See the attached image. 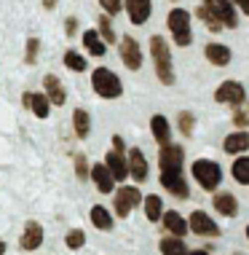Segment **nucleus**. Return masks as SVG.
Returning <instances> with one entry per match:
<instances>
[{
    "instance_id": "nucleus-1",
    "label": "nucleus",
    "mask_w": 249,
    "mask_h": 255,
    "mask_svg": "<svg viewBox=\"0 0 249 255\" xmlns=\"http://www.w3.org/2000/svg\"><path fill=\"white\" fill-rule=\"evenodd\" d=\"M182 161H185V150L179 145H166L158 153V167H161V185L169 194H174L177 199H188L190 188L188 180L182 175Z\"/></svg>"
},
{
    "instance_id": "nucleus-2",
    "label": "nucleus",
    "mask_w": 249,
    "mask_h": 255,
    "mask_svg": "<svg viewBox=\"0 0 249 255\" xmlns=\"http://www.w3.org/2000/svg\"><path fill=\"white\" fill-rule=\"evenodd\" d=\"M150 57H153L158 81H161L164 86H171L174 84V62H171V51H169V46H166V40L161 35L150 38Z\"/></svg>"
},
{
    "instance_id": "nucleus-3",
    "label": "nucleus",
    "mask_w": 249,
    "mask_h": 255,
    "mask_svg": "<svg viewBox=\"0 0 249 255\" xmlns=\"http://www.w3.org/2000/svg\"><path fill=\"white\" fill-rule=\"evenodd\" d=\"M91 89L105 100H115V97H121V92H123L121 78L110 70V67H96L94 75H91Z\"/></svg>"
},
{
    "instance_id": "nucleus-4",
    "label": "nucleus",
    "mask_w": 249,
    "mask_h": 255,
    "mask_svg": "<svg viewBox=\"0 0 249 255\" xmlns=\"http://www.w3.org/2000/svg\"><path fill=\"white\" fill-rule=\"evenodd\" d=\"M166 24H169V32L174 38L177 46H190L193 40V30H190V13L185 8H171L169 16H166Z\"/></svg>"
},
{
    "instance_id": "nucleus-5",
    "label": "nucleus",
    "mask_w": 249,
    "mask_h": 255,
    "mask_svg": "<svg viewBox=\"0 0 249 255\" xmlns=\"http://www.w3.org/2000/svg\"><path fill=\"white\" fill-rule=\"evenodd\" d=\"M193 177H196V183L204 191H217L220 180H223V169H220L217 161L198 158V161H193Z\"/></svg>"
},
{
    "instance_id": "nucleus-6",
    "label": "nucleus",
    "mask_w": 249,
    "mask_h": 255,
    "mask_svg": "<svg viewBox=\"0 0 249 255\" xmlns=\"http://www.w3.org/2000/svg\"><path fill=\"white\" fill-rule=\"evenodd\" d=\"M204 5L223 27H228V30L239 27V13H236V3L233 0H204Z\"/></svg>"
},
{
    "instance_id": "nucleus-7",
    "label": "nucleus",
    "mask_w": 249,
    "mask_h": 255,
    "mask_svg": "<svg viewBox=\"0 0 249 255\" xmlns=\"http://www.w3.org/2000/svg\"><path fill=\"white\" fill-rule=\"evenodd\" d=\"M214 100L220 105H233V108H241L247 102V89L239 84V81H223L214 92Z\"/></svg>"
},
{
    "instance_id": "nucleus-8",
    "label": "nucleus",
    "mask_w": 249,
    "mask_h": 255,
    "mask_svg": "<svg viewBox=\"0 0 249 255\" xmlns=\"http://www.w3.org/2000/svg\"><path fill=\"white\" fill-rule=\"evenodd\" d=\"M113 199H115V215H118V218H129V212L140 204L142 194H140L137 185H123V188L115 191Z\"/></svg>"
},
{
    "instance_id": "nucleus-9",
    "label": "nucleus",
    "mask_w": 249,
    "mask_h": 255,
    "mask_svg": "<svg viewBox=\"0 0 249 255\" xmlns=\"http://www.w3.org/2000/svg\"><path fill=\"white\" fill-rule=\"evenodd\" d=\"M188 223H190V231L198 234V237H220V226L204 210H193Z\"/></svg>"
},
{
    "instance_id": "nucleus-10",
    "label": "nucleus",
    "mask_w": 249,
    "mask_h": 255,
    "mask_svg": "<svg viewBox=\"0 0 249 255\" xmlns=\"http://www.w3.org/2000/svg\"><path fill=\"white\" fill-rule=\"evenodd\" d=\"M121 59L129 70H140L142 67V51H140V43H137L131 35H123L121 38Z\"/></svg>"
},
{
    "instance_id": "nucleus-11",
    "label": "nucleus",
    "mask_w": 249,
    "mask_h": 255,
    "mask_svg": "<svg viewBox=\"0 0 249 255\" xmlns=\"http://www.w3.org/2000/svg\"><path fill=\"white\" fill-rule=\"evenodd\" d=\"M22 105H24L27 110H32L38 119H48V113H51V100H48V94L24 92V94H22Z\"/></svg>"
},
{
    "instance_id": "nucleus-12",
    "label": "nucleus",
    "mask_w": 249,
    "mask_h": 255,
    "mask_svg": "<svg viewBox=\"0 0 249 255\" xmlns=\"http://www.w3.org/2000/svg\"><path fill=\"white\" fill-rule=\"evenodd\" d=\"M105 164L110 167V172H113V177H115V180H126V177H131V175H129V156L123 153V150L113 148V150L107 153Z\"/></svg>"
},
{
    "instance_id": "nucleus-13",
    "label": "nucleus",
    "mask_w": 249,
    "mask_h": 255,
    "mask_svg": "<svg viewBox=\"0 0 249 255\" xmlns=\"http://www.w3.org/2000/svg\"><path fill=\"white\" fill-rule=\"evenodd\" d=\"M126 156H129V175L137 183H145L148 180V158H145V153L140 148H131Z\"/></svg>"
},
{
    "instance_id": "nucleus-14",
    "label": "nucleus",
    "mask_w": 249,
    "mask_h": 255,
    "mask_svg": "<svg viewBox=\"0 0 249 255\" xmlns=\"http://www.w3.org/2000/svg\"><path fill=\"white\" fill-rule=\"evenodd\" d=\"M40 245H43V226L38 220H27L22 234V250H38Z\"/></svg>"
},
{
    "instance_id": "nucleus-15",
    "label": "nucleus",
    "mask_w": 249,
    "mask_h": 255,
    "mask_svg": "<svg viewBox=\"0 0 249 255\" xmlns=\"http://www.w3.org/2000/svg\"><path fill=\"white\" fill-rule=\"evenodd\" d=\"M43 89H46L48 100H51V105H65V100H67V92H65V86H62V81H59L54 73H46V75H43Z\"/></svg>"
},
{
    "instance_id": "nucleus-16",
    "label": "nucleus",
    "mask_w": 249,
    "mask_h": 255,
    "mask_svg": "<svg viewBox=\"0 0 249 255\" xmlns=\"http://www.w3.org/2000/svg\"><path fill=\"white\" fill-rule=\"evenodd\" d=\"M212 202H214V210H217L223 218H236L239 202H236V196H233L231 191H220V194H214Z\"/></svg>"
},
{
    "instance_id": "nucleus-17",
    "label": "nucleus",
    "mask_w": 249,
    "mask_h": 255,
    "mask_svg": "<svg viewBox=\"0 0 249 255\" xmlns=\"http://www.w3.org/2000/svg\"><path fill=\"white\" fill-rule=\"evenodd\" d=\"M91 177H94L96 188H99L102 194H113L115 177H113V172H110L107 164H94V167H91Z\"/></svg>"
},
{
    "instance_id": "nucleus-18",
    "label": "nucleus",
    "mask_w": 249,
    "mask_h": 255,
    "mask_svg": "<svg viewBox=\"0 0 249 255\" xmlns=\"http://www.w3.org/2000/svg\"><path fill=\"white\" fill-rule=\"evenodd\" d=\"M164 226H166V231L171 234V237H185V234L190 231V223L185 220L179 212H174V210H169V212H164Z\"/></svg>"
},
{
    "instance_id": "nucleus-19",
    "label": "nucleus",
    "mask_w": 249,
    "mask_h": 255,
    "mask_svg": "<svg viewBox=\"0 0 249 255\" xmlns=\"http://www.w3.org/2000/svg\"><path fill=\"white\" fill-rule=\"evenodd\" d=\"M150 0H126V11H129V19L131 24H145L150 19Z\"/></svg>"
},
{
    "instance_id": "nucleus-20",
    "label": "nucleus",
    "mask_w": 249,
    "mask_h": 255,
    "mask_svg": "<svg viewBox=\"0 0 249 255\" xmlns=\"http://www.w3.org/2000/svg\"><path fill=\"white\" fill-rule=\"evenodd\" d=\"M150 129H153V137H156V142L161 148L171 145V132H169V121H166V116H153V119H150Z\"/></svg>"
},
{
    "instance_id": "nucleus-21",
    "label": "nucleus",
    "mask_w": 249,
    "mask_h": 255,
    "mask_svg": "<svg viewBox=\"0 0 249 255\" xmlns=\"http://www.w3.org/2000/svg\"><path fill=\"white\" fill-rule=\"evenodd\" d=\"M223 148H225V153H231V156L247 153V148H249V132H231V134L225 137Z\"/></svg>"
},
{
    "instance_id": "nucleus-22",
    "label": "nucleus",
    "mask_w": 249,
    "mask_h": 255,
    "mask_svg": "<svg viewBox=\"0 0 249 255\" xmlns=\"http://www.w3.org/2000/svg\"><path fill=\"white\" fill-rule=\"evenodd\" d=\"M204 54H206V59H209L212 65H217V67H225L228 62H231V49L223 46V43H209L204 49Z\"/></svg>"
},
{
    "instance_id": "nucleus-23",
    "label": "nucleus",
    "mask_w": 249,
    "mask_h": 255,
    "mask_svg": "<svg viewBox=\"0 0 249 255\" xmlns=\"http://www.w3.org/2000/svg\"><path fill=\"white\" fill-rule=\"evenodd\" d=\"M83 46H86V51H88V54H94V57H105V51H107L105 38H102L96 30L83 32Z\"/></svg>"
},
{
    "instance_id": "nucleus-24",
    "label": "nucleus",
    "mask_w": 249,
    "mask_h": 255,
    "mask_svg": "<svg viewBox=\"0 0 249 255\" xmlns=\"http://www.w3.org/2000/svg\"><path fill=\"white\" fill-rule=\"evenodd\" d=\"M73 129H75V134H78L81 140H86V137H88V129H91L88 110H83V108L75 110V113H73Z\"/></svg>"
},
{
    "instance_id": "nucleus-25",
    "label": "nucleus",
    "mask_w": 249,
    "mask_h": 255,
    "mask_svg": "<svg viewBox=\"0 0 249 255\" xmlns=\"http://www.w3.org/2000/svg\"><path fill=\"white\" fill-rule=\"evenodd\" d=\"M88 218H91V223L96 226V229H102V231H110V229H113V218H110V212L105 210V207H99V204L91 207Z\"/></svg>"
},
{
    "instance_id": "nucleus-26",
    "label": "nucleus",
    "mask_w": 249,
    "mask_h": 255,
    "mask_svg": "<svg viewBox=\"0 0 249 255\" xmlns=\"http://www.w3.org/2000/svg\"><path fill=\"white\" fill-rule=\"evenodd\" d=\"M161 253L164 255H188V247H185L182 237H166L161 239Z\"/></svg>"
},
{
    "instance_id": "nucleus-27",
    "label": "nucleus",
    "mask_w": 249,
    "mask_h": 255,
    "mask_svg": "<svg viewBox=\"0 0 249 255\" xmlns=\"http://www.w3.org/2000/svg\"><path fill=\"white\" fill-rule=\"evenodd\" d=\"M145 215H148V220H156L158 218H164V202H161V196H156V194H150V196H145Z\"/></svg>"
},
{
    "instance_id": "nucleus-28",
    "label": "nucleus",
    "mask_w": 249,
    "mask_h": 255,
    "mask_svg": "<svg viewBox=\"0 0 249 255\" xmlns=\"http://www.w3.org/2000/svg\"><path fill=\"white\" fill-rule=\"evenodd\" d=\"M231 172H233V180H236V183L249 185V156L236 158V161H233V167H231Z\"/></svg>"
},
{
    "instance_id": "nucleus-29",
    "label": "nucleus",
    "mask_w": 249,
    "mask_h": 255,
    "mask_svg": "<svg viewBox=\"0 0 249 255\" xmlns=\"http://www.w3.org/2000/svg\"><path fill=\"white\" fill-rule=\"evenodd\" d=\"M65 67H70L73 73H83L88 65H86V59H83L81 54H75V51H67V54H65Z\"/></svg>"
},
{
    "instance_id": "nucleus-30",
    "label": "nucleus",
    "mask_w": 249,
    "mask_h": 255,
    "mask_svg": "<svg viewBox=\"0 0 249 255\" xmlns=\"http://www.w3.org/2000/svg\"><path fill=\"white\" fill-rule=\"evenodd\" d=\"M177 124H179V132H182L185 137H190L193 134V127H196V116H193L190 110H182V113H179V119H177Z\"/></svg>"
},
{
    "instance_id": "nucleus-31",
    "label": "nucleus",
    "mask_w": 249,
    "mask_h": 255,
    "mask_svg": "<svg viewBox=\"0 0 249 255\" xmlns=\"http://www.w3.org/2000/svg\"><path fill=\"white\" fill-rule=\"evenodd\" d=\"M196 16H198V19H201V22H204L206 27H209V30H212V32H220V30H223V24H220V22H217V19H214V16H212V13H209V11H206V5H198V8H196Z\"/></svg>"
},
{
    "instance_id": "nucleus-32",
    "label": "nucleus",
    "mask_w": 249,
    "mask_h": 255,
    "mask_svg": "<svg viewBox=\"0 0 249 255\" xmlns=\"http://www.w3.org/2000/svg\"><path fill=\"white\" fill-rule=\"evenodd\" d=\"M99 35L105 38V43H115V30H113V22H110V13L99 16Z\"/></svg>"
},
{
    "instance_id": "nucleus-33",
    "label": "nucleus",
    "mask_w": 249,
    "mask_h": 255,
    "mask_svg": "<svg viewBox=\"0 0 249 255\" xmlns=\"http://www.w3.org/2000/svg\"><path fill=\"white\" fill-rule=\"evenodd\" d=\"M65 242H67V247H70V250H81V247L86 245V234H83L81 229H73V231H67Z\"/></svg>"
},
{
    "instance_id": "nucleus-34",
    "label": "nucleus",
    "mask_w": 249,
    "mask_h": 255,
    "mask_svg": "<svg viewBox=\"0 0 249 255\" xmlns=\"http://www.w3.org/2000/svg\"><path fill=\"white\" fill-rule=\"evenodd\" d=\"M73 161H75V175H78V180H86V177H91V169H88L86 156H83V153H75Z\"/></svg>"
},
{
    "instance_id": "nucleus-35",
    "label": "nucleus",
    "mask_w": 249,
    "mask_h": 255,
    "mask_svg": "<svg viewBox=\"0 0 249 255\" xmlns=\"http://www.w3.org/2000/svg\"><path fill=\"white\" fill-rule=\"evenodd\" d=\"M38 51H40V40L38 38H30V40H27V51H24L27 65H35V62H38Z\"/></svg>"
},
{
    "instance_id": "nucleus-36",
    "label": "nucleus",
    "mask_w": 249,
    "mask_h": 255,
    "mask_svg": "<svg viewBox=\"0 0 249 255\" xmlns=\"http://www.w3.org/2000/svg\"><path fill=\"white\" fill-rule=\"evenodd\" d=\"M99 5L105 8V13L113 16V13H118L121 8H126V0H99Z\"/></svg>"
},
{
    "instance_id": "nucleus-37",
    "label": "nucleus",
    "mask_w": 249,
    "mask_h": 255,
    "mask_svg": "<svg viewBox=\"0 0 249 255\" xmlns=\"http://www.w3.org/2000/svg\"><path fill=\"white\" fill-rule=\"evenodd\" d=\"M65 32H67V38H73L75 32H78V22H75L73 16H70V19H67V22H65Z\"/></svg>"
},
{
    "instance_id": "nucleus-38",
    "label": "nucleus",
    "mask_w": 249,
    "mask_h": 255,
    "mask_svg": "<svg viewBox=\"0 0 249 255\" xmlns=\"http://www.w3.org/2000/svg\"><path fill=\"white\" fill-rule=\"evenodd\" d=\"M233 3H236L239 8H241V11H244L247 16H249V0H233Z\"/></svg>"
},
{
    "instance_id": "nucleus-39",
    "label": "nucleus",
    "mask_w": 249,
    "mask_h": 255,
    "mask_svg": "<svg viewBox=\"0 0 249 255\" xmlns=\"http://www.w3.org/2000/svg\"><path fill=\"white\" fill-rule=\"evenodd\" d=\"M113 148H118V150H123V140H121V137H118V134H115V137H113Z\"/></svg>"
},
{
    "instance_id": "nucleus-40",
    "label": "nucleus",
    "mask_w": 249,
    "mask_h": 255,
    "mask_svg": "<svg viewBox=\"0 0 249 255\" xmlns=\"http://www.w3.org/2000/svg\"><path fill=\"white\" fill-rule=\"evenodd\" d=\"M57 3H59V0H43V5H46L48 11H51V8H57Z\"/></svg>"
},
{
    "instance_id": "nucleus-41",
    "label": "nucleus",
    "mask_w": 249,
    "mask_h": 255,
    "mask_svg": "<svg viewBox=\"0 0 249 255\" xmlns=\"http://www.w3.org/2000/svg\"><path fill=\"white\" fill-rule=\"evenodd\" d=\"M188 255H209L206 250H193V253H188Z\"/></svg>"
},
{
    "instance_id": "nucleus-42",
    "label": "nucleus",
    "mask_w": 249,
    "mask_h": 255,
    "mask_svg": "<svg viewBox=\"0 0 249 255\" xmlns=\"http://www.w3.org/2000/svg\"><path fill=\"white\" fill-rule=\"evenodd\" d=\"M3 253H5V242L0 239V255H3Z\"/></svg>"
},
{
    "instance_id": "nucleus-43",
    "label": "nucleus",
    "mask_w": 249,
    "mask_h": 255,
    "mask_svg": "<svg viewBox=\"0 0 249 255\" xmlns=\"http://www.w3.org/2000/svg\"><path fill=\"white\" fill-rule=\"evenodd\" d=\"M247 239H249V226H247Z\"/></svg>"
}]
</instances>
